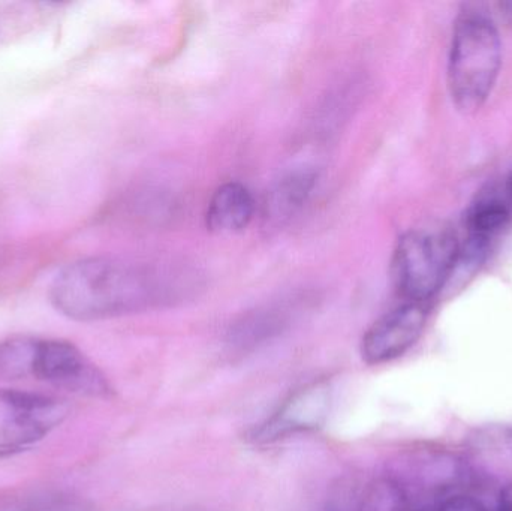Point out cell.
<instances>
[{
	"label": "cell",
	"mask_w": 512,
	"mask_h": 511,
	"mask_svg": "<svg viewBox=\"0 0 512 511\" xmlns=\"http://www.w3.org/2000/svg\"><path fill=\"white\" fill-rule=\"evenodd\" d=\"M168 278L155 267L119 258H84L57 273L50 300L71 320H110L170 303L179 288Z\"/></svg>",
	"instance_id": "obj_1"
},
{
	"label": "cell",
	"mask_w": 512,
	"mask_h": 511,
	"mask_svg": "<svg viewBox=\"0 0 512 511\" xmlns=\"http://www.w3.org/2000/svg\"><path fill=\"white\" fill-rule=\"evenodd\" d=\"M27 378L75 395L107 398L111 393L107 377L72 342L30 335L0 341V380Z\"/></svg>",
	"instance_id": "obj_2"
},
{
	"label": "cell",
	"mask_w": 512,
	"mask_h": 511,
	"mask_svg": "<svg viewBox=\"0 0 512 511\" xmlns=\"http://www.w3.org/2000/svg\"><path fill=\"white\" fill-rule=\"evenodd\" d=\"M501 65V38L492 18L478 11L460 15L448 57V89L462 113H475L486 104Z\"/></svg>",
	"instance_id": "obj_3"
},
{
	"label": "cell",
	"mask_w": 512,
	"mask_h": 511,
	"mask_svg": "<svg viewBox=\"0 0 512 511\" xmlns=\"http://www.w3.org/2000/svg\"><path fill=\"white\" fill-rule=\"evenodd\" d=\"M459 240L448 231H411L394 249L391 275L405 302L429 305L447 287Z\"/></svg>",
	"instance_id": "obj_4"
},
{
	"label": "cell",
	"mask_w": 512,
	"mask_h": 511,
	"mask_svg": "<svg viewBox=\"0 0 512 511\" xmlns=\"http://www.w3.org/2000/svg\"><path fill=\"white\" fill-rule=\"evenodd\" d=\"M69 407L63 399L0 389V459L26 452L59 428Z\"/></svg>",
	"instance_id": "obj_5"
},
{
	"label": "cell",
	"mask_w": 512,
	"mask_h": 511,
	"mask_svg": "<svg viewBox=\"0 0 512 511\" xmlns=\"http://www.w3.org/2000/svg\"><path fill=\"white\" fill-rule=\"evenodd\" d=\"M333 405V390L325 380L295 390L282 407L252 434L255 443H274L324 426Z\"/></svg>",
	"instance_id": "obj_6"
},
{
	"label": "cell",
	"mask_w": 512,
	"mask_h": 511,
	"mask_svg": "<svg viewBox=\"0 0 512 511\" xmlns=\"http://www.w3.org/2000/svg\"><path fill=\"white\" fill-rule=\"evenodd\" d=\"M429 305L405 302L382 315L367 330L361 342V356L369 365H384L411 350L423 335Z\"/></svg>",
	"instance_id": "obj_7"
},
{
	"label": "cell",
	"mask_w": 512,
	"mask_h": 511,
	"mask_svg": "<svg viewBox=\"0 0 512 511\" xmlns=\"http://www.w3.org/2000/svg\"><path fill=\"white\" fill-rule=\"evenodd\" d=\"M327 511H414V503L397 477H379L340 489Z\"/></svg>",
	"instance_id": "obj_8"
},
{
	"label": "cell",
	"mask_w": 512,
	"mask_h": 511,
	"mask_svg": "<svg viewBox=\"0 0 512 511\" xmlns=\"http://www.w3.org/2000/svg\"><path fill=\"white\" fill-rule=\"evenodd\" d=\"M255 203L242 183L230 182L218 188L207 210V225L215 233H237L251 224Z\"/></svg>",
	"instance_id": "obj_9"
},
{
	"label": "cell",
	"mask_w": 512,
	"mask_h": 511,
	"mask_svg": "<svg viewBox=\"0 0 512 511\" xmlns=\"http://www.w3.org/2000/svg\"><path fill=\"white\" fill-rule=\"evenodd\" d=\"M282 312L259 311L240 320L230 332V345L234 350L245 353L258 348L279 335L285 327Z\"/></svg>",
	"instance_id": "obj_10"
},
{
	"label": "cell",
	"mask_w": 512,
	"mask_h": 511,
	"mask_svg": "<svg viewBox=\"0 0 512 511\" xmlns=\"http://www.w3.org/2000/svg\"><path fill=\"white\" fill-rule=\"evenodd\" d=\"M313 185H315V174L310 171H294L283 177L271 191L267 204L270 215L276 219L294 215L309 197Z\"/></svg>",
	"instance_id": "obj_11"
},
{
	"label": "cell",
	"mask_w": 512,
	"mask_h": 511,
	"mask_svg": "<svg viewBox=\"0 0 512 511\" xmlns=\"http://www.w3.org/2000/svg\"><path fill=\"white\" fill-rule=\"evenodd\" d=\"M414 511H495V506H487L481 498L457 486L427 500L417 501L414 503Z\"/></svg>",
	"instance_id": "obj_12"
},
{
	"label": "cell",
	"mask_w": 512,
	"mask_h": 511,
	"mask_svg": "<svg viewBox=\"0 0 512 511\" xmlns=\"http://www.w3.org/2000/svg\"><path fill=\"white\" fill-rule=\"evenodd\" d=\"M495 511H512V486L502 492L495 504Z\"/></svg>",
	"instance_id": "obj_13"
}]
</instances>
